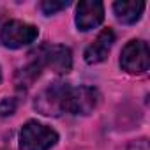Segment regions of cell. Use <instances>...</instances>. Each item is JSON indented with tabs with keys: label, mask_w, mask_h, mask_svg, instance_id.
<instances>
[{
	"label": "cell",
	"mask_w": 150,
	"mask_h": 150,
	"mask_svg": "<svg viewBox=\"0 0 150 150\" xmlns=\"http://www.w3.org/2000/svg\"><path fill=\"white\" fill-rule=\"evenodd\" d=\"M150 65V51L148 44L141 39L129 41L120 55V67L129 74H143Z\"/></svg>",
	"instance_id": "3"
},
{
	"label": "cell",
	"mask_w": 150,
	"mask_h": 150,
	"mask_svg": "<svg viewBox=\"0 0 150 150\" xmlns=\"http://www.w3.org/2000/svg\"><path fill=\"white\" fill-rule=\"evenodd\" d=\"M69 85L57 81L48 85L34 101V108L48 117H58L64 113V99H65V92H67Z\"/></svg>",
	"instance_id": "5"
},
{
	"label": "cell",
	"mask_w": 150,
	"mask_h": 150,
	"mask_svg": "<svg viewBox=\"0 0 150 150\" xmlns=\"http://www.w3.org/2000/svg\"><path fill=\"white\" fill-rule=\"evenodd\" d=\"M0 80H2V74H0Z\"/></svg>",
	"instance_id": "12"
},
{
	"label": "cell",
	"mask_w": 150,
	"mask_h": 150,
	"mask_svg": "<svg viewBox=\"0 0 150 150\" xmlns=\"http://www.w3.org/2000/svg\"><path fill=\"white\" fill-rule=\"evenodd\" d=\"M104 20V6L99 0H83L76 6V27L81 32H88L99 27Z\"/></svg>",
	"instance_id": "7"
},
{
	"label": "cell",
	"mask_w": 150,
	"mask_h": 150,
	"mask_svg": "<svg viewBox=\"0 0 150 150\" xmlns=\"http://www.w3.org/2000/svg\"><path fill=\"white\" fill-rule=\"evenodd\" d=\"M37 60L41 62L42 67L46 65L58 74L69 72L72 67V53L67 46H62V44H53V46L42 48L37 53Z\"/></svg>",
	"instance_id": "6"
},
{
	"label": "cell",
	"mask_w": 150,
	"mask_h": 150,
	"mask_svg": "<svg viewBox=\"0 0 150 150\" xmlns=\"http://www.w3.org/2000/svg\"><path fill=\"white\" fill-rule=\"evenodd\" d=\"M113 11L118 21L132 25L141 18L145 11V2H141V0H118L113 4Z\"/></svg>",
	"instance_id": "9"
},
{
	"label": "cell",
	"mask_w": 150,
	"mask_h": 150,
	"mask_svg": "<svg viewBox=\"0 0 150 150\" xmlns=\"http://www.w3.org/2000/svg\"><path fill=\"white\" fill-rule=\"evenodd\" d=\"M37 37H39V28L30 25V23L20 21V20L7 21L2 27V30H0V41L4 42V46H7L11 50L28 46Z\"/></svg>",
	"instance_id": "4"
},
{
	"label": "cell",
	"mask_w": 150,
	"mask_h": 150,
	"mask_svg": "<svg viewBox=\"0 0 150 150\" xmlns=\"http://www.w3.org/2000/svg\"><path fill=\"white\" fill-rule=\"evenodd\" d=\"M57 141L58 134L37 120H28L20 131V150H50Z\"/></svg>",
	"instance_id": "1"
},
{
	"label": "cell",
	"mask_w": 150,
	"mask_h": 150,
	"mask_svg": "<svg viewBox=\"0 0 150 150\" xmlns=\"http://www.w3.org/2000/svg\"><path fill=\"white\" fill-rule=\"evenodd\" d=\"M113 42H115L113 30L111 28H104L96 37V41L85 50V62L90 64V65L104 62L106 57H108V53H110V50H111V46H113Z\"/></svg>",
	"instance_id": "8"
},
{
	"label": "cell",
	"mask_w": 150,
	"mask_h": 150,
	"mask_svg": "<svg viewBox=\"0 0 150 150\" xmlns=\"http://www.w3.org/2000/svg\"><path fill=\"white\" fill-rule=\"evenodd\" d=\"M69 0H44V2H41V11L46 14V16H51V14H55V13H58V11H62V9H65V7H69Z\"/></svg>",
	"instance_id": "10"
},
{
	"label": "cell",
	"mask_w": 150,
	"mask_h": 150,
	"mask_svg": "<svg viewBox=\"0 0 150 150\" xmlns=\"http://www.w3.org/2000/svg\"><path fill=\"white\" fill-rule=\"evenodd\" d=\"M18 108V101L13 99V97H6L0 101V117H9L16 111Z\"/></svg>",
	"instance_id": "11"
},
{
	"label": "cell",
	"mask_w": 150,
	"mask_h": 150,
	"mask_svg": "<svg viewBox=\"0 0 150 150\" xmlns=\"http://www.w3.org/2000/svg\"><path fill=\"white\" fill-rule=\"evenodd\" d=\"M99 104V92L92 87H69L64 99V113L88 115Z\"/></svg>",
	"instance_id": "2"
}]
</instances>
